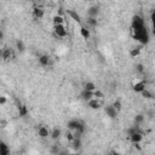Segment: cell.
I'll return each instance as SVG.
<instances>
[{
	"instance_id": "1",
	"label": "cell",
	"mask_w": 155,
	"mask_h": 155,
	"mask_svg": "<svg viewBox=\"0 0 155 155\" xmlns=\"http://www.w3.org/2000/svg\"><path fill=\"white\" fill-rule=\"evenodd\" d=\"M132 36H133L134 40H137L142 45L148 44L149 40H150V34H149L147 27H143V28H139V29H132Z\"/></svg>"
},
{
	"instance_id": "2",
	"label": "cell",
	"mask_w": 155,
	"mask_h": 155,
	"mask_svg": "<svg viewBox=\"0 0 155 155\" xmlns=\"http://www.w3.org/2000/svg\"><path fill=\"white\" fill-rule=\"evenodd\" d=\"M145 27V21L140 15H134L132 17V22H131V28L132 29H139Z\"/></svg>"
},
{
	"instance_id": "3",
	"label": "cell",
	"mask_w": 155,
	"mask_h": 155,
	"mask_svg": "<svg viewBox=\"0 0 155 155\" xmlns=\"http://www.w3.org/2000/svg\"><path fill=\"white\" fill-rule=\"evenodd\" d=\"M53 33L57 38H65L68 35V31H67V28L64 27V24L53 25Z\"/></svg>"
},
{
	"instance_id": "4",
	"label": "cell",
	"mask_w": 155,
	"mask_h": 155,
	"mask_svg": "<svg viewBox=\"0 0 155 155\" xmlns=\"http://www.w3.org/2000/svg\"><path fill=\"white\" fill-rule=\"evenodd\" d=\"M99 6L98 5H91L88 8H87V17L90 18H97L99 16Z\"/></svg>"
},
{
	"instance_id": "5",
	"label": "cell",
	"mask_w": 155,
	"mask_h": 155,
	"mask_svg": "<svg viewBox=\"0 0 155 155\" xmlns=\"http://www.w3.org/2000/svg\"><path fill=\"white\" fill-rule=\"evenodd\" d=\"M103 105V101L101 99H96V98H92L87 102V107L90 109H93V110H98Z\"/></svg>"
},
{
	"instance_id": "6",
	"label": "cell",
	"mask_w": 155,
	"mask_h": 155,
	"mask_svg": "<svg viewBox=\"0 0 155 155\" xmlns=\"http://www.w3.org/2000/svg\"><path fill=\"white\" fill-rule=\"evenodd\" d=\"M145 88H147V85H145V81L144 80H139L136 84H133V86H132V90L136 93H142Z\"/></svg>"
},
{
	"instance_id": "7",
	"label": "cell",
	"mask_w": 155,
	"mask_h": 155,
	"mask_svg": "<svg viewBox=\"0 0 155 155\" xmlns=\"http://www.w3.org/2000/svg\"><path fill=\"white\" fill-rule=\"evenodd\" d=\"M104 113H105V115H107L108 117H110V119H115V117L117 116V111H116V109H115L111 104L104 107Z\"/></svg>"
},
{
	"instance_id": "8",
	"label": "cell",
	"mask_w": 155,
	"mask_h": 155,
	"mask_svg": "<svg viewBox=\"0 0 155 155\" xmlns=\"http://www.w3.org/2000/svg\"><path fill=\"white\" fill-rule=\"evenodd\" d=\"M128 138H130V140H131L133 144H139V143L143 140V133H142L140 131H137V132H134L133 134H131Z\"/></svg>"
},
{
	"instance_id": "9",
	"label": "cell",
	"mask_w": 155,
	"mask_h": 155,
	"mask_svg": "<svg viewBox=\"0 0 155 155\" xmlns=\"http://www.w3.org/2000/svg\"><path fill=\"white\" fill-rule=\"evenodd\" d=\"M82 124V121H80V120H78V119H73V120H70V121H68V124H67V127H68V131H75L80 125Z\"/></svg>"
},
{
	"instance_id": "10",
	"label": "cell",
	"mask_w": 155,
	"mask_h": 155,
	"mask_svg": "<svg viewBox=\"0 0 155 155\" xmlns=\"http://www.w3.org/2000/svg\"><path fill=\"white\" fill-rule=\"evenodd\" d=\"M67 15H68L73 21H75V22H78V23H81V16L78 13V11H75V10H67Z\"/></svg>"
},
{
	"instance_id": "11",
	"label": "cell",
	"mask_w": 155,
	"mask_h": 155,
	"mask_svg": "<svg viewBox=\"0 0 155 155\" xmlns=\"http://www.w3.org/2000/svg\"><path fill=\"white\" fill-rule=\"evenodd\" d=\"M0 57H1L4 61L11 59V58H12V51H11V48H8V47L2 48V51L0 52Z\"/></svg>"
},
{
	"instance_id": "12",
	"label": "cell",
	"mask_w": 155,
	"mask_h": 155,
	"mask_svg": "<svg viewBox=\"0 0 155 155\" xmlns=\"http://www.w3.org/2000/svg\"><path fill=\"white\" fill-rule=\"evenodd\" d=\"M50 62H51V57L48 54H41V56H39V64L41 67H47L50 64Z\"/></svg>"
},
{
	"instance_id": "13",
	"label": "cell",
	"mask_w": 155,
	"mask_h": 155,
	"mask_svg": "<svg viewBox=\"0 0 155 155\" xmlns=\"http://www.w3.org/2000/svg\"><path fill=\"white\" fill-rule=\"evenodd\" d=\"M85 130H86V128H85V124L82 122L75 131H73V136H74V138H81L82 134L85 133Z\"/></svg>"
},
{
	"instance_id": "14",
	"label": "cell",
	"mask_w": 155,
	"mask_h": 155,
	"mask_svg": "<svg viewBox=\"0 0 155 155\" xmlns=\"http://www.w3.org/2000/svg\"><path fill=\"white\" fill-rule=\"evenodd\" d=\"M38 134H39L40 138L45 139V138H47L50 136V130L46 126H40L39 130H38Z\"/></svg>"
},
{
	"instance_id": "15",
	"label": "cell",
	"mask_w": 155,
	"mask_h": 155,
	"mask_svg": "<svg viewBox=\"0 0 155 155\" xmlns=\"http://www.w3.org/2000/svg\"><path fill=\"white\" fill-rule=\"evenodd\" d=\"M80 98L87 103L90 99H92V98H93V92H90V91L82 90V91H81V93H80Z\"/></svg>"
},
{
	"instance_id": "16",
	"label": "cell",
	"mask_w": 155,
	"mask_h": 155,
	"mask_svg": "<svg viewBox=\"0 0 155 155\" xmlns=\"http://www.w3.org/2000/svg\"><path fill=\"white\" fill-rule=\"evenodd\" d=\"M70 147L75 150V151H78V150H80L81 149V147H82V142H81V138H74L71 142H70Z\"/></svg>"
},
{
	"instance_id": "17",
	"label": "cell",
	"mask_w": 155,
	"mask_h": 155,
	"mask_svg": "<svg viewBox=\"0 0 155 155\" xmlns=\"http://www.w3.org/2000/svg\"><path fill=\"white\" fill-rule=\"evenodd\" d=\"M44 15H45V12H44V8H41V7H34V10H33V16H34V18L35 19H41L42 17H44Z\"/></svg>"
},
{
	"instance_id": "18",
	"label": "cell",
	"mask_w": 155,
	"mask_h": 155,
	"mask_svg": "<svg viewBox=\"0 0 155 155\" xmlns=\"http://www.w3.org/2000/svg\"><path fill=\"white\" fill-rule=\"evenodd\" d=\"M50 136H51V138H52L53 140H57V139H59V137L62 136V131H61L58 127H54V128H52V130L50 131Z\"/></svg>"
},
{
	"instance_id": "19",
	"label": "cell",
	"mask_w": 155,
	"mask_h": 155,
	"mask_svg": "<svg viewBox=\"0 0 155 155\" xmlns=\"http://www.w3.org/2000/svg\"><path fill=\"white\" fill-rule=\"evenodd\" d=\"M0 155H10V148L2 140H0Z\"/></svg>"
},
{
	"instance_id": "20",
	"label": "cell",
	"mask_w": 155,
	"mask_h": 155,
	"mask_svg": "<svg viewBox=\"0 0 155 155\" xmlns=\"http://www.w3.org/2000/svg\"><path fill=\"white\" fill-rule=\"evenodd\" d=\"M18 115L21 117H25L28 115V108H27V105H24V104H19L18 105Z\"/></svg>"
},
{
	"instance_id": "21",
	"label": "cell",
	"mask_w": 155,
	"mask_h": 155,
	"mask_svg": "<svg viewBox=\"0 0 155 155\" xmlns=\"http://www.w3.org/2000/svg\"><path fill=\"white\" fill-rule=\"evenodd\" d=\"M84 90L90 91V92H94V91L97 90V86H96V84H94V82L88 81V82H86V84L84 85Z\"/></svg>"
},
{
	"instance_id": "22",
	"label": "cell",
	"mask_w": 155,
	"mask_h": 155,
	"mask_svg": "<svg viewBox=\"0 0 155 155\" xmlns=\"http://www.w3.org/2000/svg\"><path fill=\"white\" fill-rule=\"evenodd\" d=\"M144 120H145V116H144L143 114H137V115L134 116V119H133V121H134V126H138V127H139V125L143 124Z\"/></svg>"
},
{
	"instance_id": "23",
	"label": "cell",
	"mask_w": 155,
	"mask_h": 155,
	"mask_svg": "<svg viewBox=\"0 0 155 155\" xmlns=\"http://www.w3.org/2000/svg\"><path fill=\"white\" fill-rule=\"evenodd\" d=\"M80 35L84 38V39H90V36H91V33H90V29H87L86 27H81L80 28Z\"/></svg>"
},
{
	"instance_id": "24",
	"label": "cell",
	"mask_w": 155,
	"mask_h": 155,
	"mask_svg": "<svg viewBox=\"0 0 155 155\" xmlns=\"http://www.w3.org/2000/svg\"><path fill=\"white\" fill-rule=\"evenodd\" d=\"M53 24L58 25V24H64V17L61 15H56L53 16Z\"/></svg>"
},
{
	"instance_id": "25",
	"label": "cell",
	"mask_w": 155,
	"mask_h": 155,
	"mask_svg": "<svg viewBox=\"0 0 155 155\" xmlns=\"http://www.w3.org/2000/svg\"><path fill=\"white\" fill-rule=\"evenodd\" d=\"M86 22H87V25L91 27V28H96L98 25V19L97 18H90V17H87Z\"/></svg>"
},
{
	"instance_id": "26",
	"label": "cell",
	"mask_w": 155,
	"mask_h": 155,
	"mask_svg": "<svg viewBox=\"0 0 155 155\" xmlns=\"http://www.w3.org/2000/svg\"><path fill=\"white\" fill-rule=\"evenodd\" d=\"M16 48L19 51V52H23L24 50H25V45H24V42L22 41V40H16Z\"/></svg>"
},
{
	"instance_id": "27",
	"label": "cell",
	"mask_w": 155,
	"mask_h": 155,
	"mask_svg": "<svg viewBox=\"0 0 155 155\" xmlns=\"http://www.w3.org/2000/svg\"><path fill=\"white\" fill-rule=\"evenodd\" d=\"M93 98H96V99H101V101H103V98H104V93L101 91V90H96L94 92H93Z\"/></svg>"
},
{
	"instance_id": "28",
	"label": "cell",
	"mask_w": 155,
	"mask_h": 155,
	"mask_svg": "<svg viewBox=\"0 0 155 155\" xmlns=\"http://www.w3.org/2000/svg\"><path fill=\"white\" fill-rule=\"evenodd\" d=\"M59 150H61V148H59L58 144H52L51 148H50V153H51L52 155H57V154L59 153Z\"/></svg>"
},
{
	"instance_id": "29",
	"label": "cell",
	"mask_w": 155,
	"mask_h": 155,
	"mask_svg": "<svg viewBox=\"0 0 155 155\" xmlns=\"http://www.w3.org/2000/svg\"><path fill=\"white\" fill-rule=\"evenodd\" d=\"M139 53H140V48H139V47H134V48H132V50L130 51V56H131L132 58L138 57Z\"/></svg>"
},
{
	"instance_id": "30",
	"label": "cell",
	"mask_w": 155,
	"mask_h": 155,
	"mask_svg": "<svg viewBox=\"0 0 155 155\" xmlns=\"http://www.w3.org/2000/svg\"><path fill=\"white\" fill-rule=\"evenodd\" d=\"M137 131H139V127H138V126H131V127H128V128H127L126 133H127V136L130 137L131 134H133V133H134V132H137Z\"/></svg>"
},
{
	"instance_id": "31",
	"label": "cell",
	"mask_w": 155,
	"mask_h": 155,
	"mask_svg": "<svg viewBox=\"0 0 155 155\" xmlns=\"http://www.w3.org/2000/svg\"><path fill=\"white\" fill-rule=\"evenodd\" d=\"M142 96H143L145 99H151V98H153V93H151L148 88H145V90L142 92Z\"/></svg>"
},
{
	"instance_id": "32",
	"label": "cell",
	"mask_w": 155,
	"mask_h": 155,
	"mask_svg": "<svg viewBox=\"0 0 155 155\" xmlns=\"http://www.w3.org/2000/svg\"><path fill=\"white\" fill-rule=\"evenodd\" d=\"M111 105H113V107H114V108L116 109V111H117V113H119V111L121 110V107H122V104H121V102H120L119 99H116V101H114V103H113Z\"/></svg>"
},
{
	"instance_id": "33",
	"label": "cell",
	"mask_w": 155,
	"mask_h": 155,
	"mask_svg": "<svg viewBox=\"0 0 155 155\" xmlns=\"http://www.w3.org/2000/svg\"><path fill=\"white\" fill-rule=\"evenodd\" d=\"M136 71H137L138 74H143V73H144V65H143L142 63L136 64Z\"/></svg>"
},
{
	"instance_id": "34",
	"label": "cell",
	"mask_w": 155,
	"mask_h": 155,
	"mask_svg": "<svg viewBox=\"0 0 155 155\" xmlns=\"http://www.w3.org/2000/svg\"><path fill=\"white\" fill-rule=\"evenodd\" d=\"M65 138H67V139H68V142L70 143V142H71V140L74 139L73 132H71V131H67V132H65Z\"/></svg>"
},
{
	"instance_id": "35",
	"label": "cell",
	"mask_w": 155,
	"mask_h": 155,
	"mask_svg": "<svg viewBox=\"0 0 155 155\" xmlns=\"http://www.w3.org/2000/svg\"><path fill=\"white\" fill-rule=\"evenodd\" d=\"M6 102H7V98L5 96H0V105L6 104Z\"/></svg>"
},
{
	"instance_id": "36",
	"label": "cell",
	"mask_w": 155,
	"mask_h": 155,
	"mask_svg": "<svg viewBox=\"0 0 155 155\" xmlns=\"http://www.w3.org/2000/svg\"><path fill=\"white\" fill-rule=\"evenodd\" d=\"M57 155H69V153H68L67 150H64V149H61L59 153H58Z\"/></svg>"
},
{
	"instance_id": "37",
	"label": "cell",
	"mask_w": 155,
	"mask_h": 155,
	"mask_svg": "<svg viewBox=\"0 0 155 155\" xmlns=\"http://www.w3.org/2000/svg\"><path fill=\"white\" fill-rule=\"evenodd\" d=\"M150 19H151V22H154V21H155V10H153V11H151V15H150Z\"/></svg>"
},
{
	"instance_id": "38",
	"label": "cell",
	"mask_w": 155,
	"mask_h": 155,
	"mask_svg": "<svg viewBox=\"0 0 155 155\" xmlns=\"http://www.w3.org/2000/svg\"><path fill=\"white\" fill-rule=\"evenodd\" d=\"M109 155H120L117 151H111V153H109Z\"/></svg>"
},
{
	"instance_id": "39",
	"label": "cell",
	"mask_w": 155,
	"mask_h": 155,
	"mask_svg": "<svg viewBox=\"0 0 155 155\" xmlns=\"http://www.w3.org/2000/svg\"><path fill=\"white\" fill-rule=\"evenodd\" d=\"M6 124H7V122H6L5 120H2V121H1V125H2V127H5V126H6Z\"/></svg>"
},
{
	"instance_id": "40",
	"label": "cell",
	"mask_w": 155,
	"mask_h": 155,
	"mask_svg": "<svg viewBox=\"0 0 155 155\" xmlns=\"http://www.w3.org/2000/svg\"><path fill=\"white\" fill-rule=\"evenodd\" d=\"M2 38H4V33H2V31H1V30H0V40H1V39H2Z\"/></svg>"
},
{
	"instance_id": "41",
	"label": "cell",
	"mask_w": 155,
	"mask_h": 155,
	"mask_svg": "<svg viewBox=\"0 0 155 155\" xmlns=\"http://www.w3.org/2000/svg\"><path fill=\"white\" fill-rule=\"evenodd\" d=\"M92 155H97V154H92Z\"/></svg>"
},
{
	"instance_id": "42",
	"label": "cell",
	"mask_w": 155,
	"mask_h": 155,
	"mask_svg": "<svg viewBox=\"0 0 155 155\" xmlns=\"http://www.w3.org/2000/svg\"><path fill=\"white\" fill-rule=\"evenodd\" d=\"M0 11H1V6H0Z\"/></svg>"
}]
</instances>
